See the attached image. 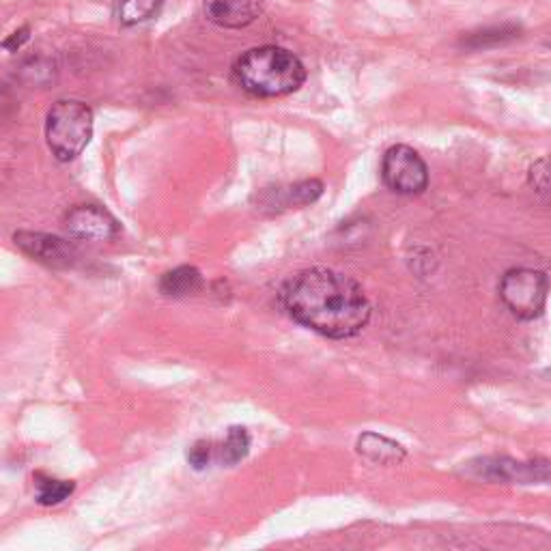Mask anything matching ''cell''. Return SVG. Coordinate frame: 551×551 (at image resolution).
<instances>
[{
    "label": "cell",
    "instance_id": "4",
    "mask_svg": "<svg viewBox=\"0 0 551 551\" xmlns=\"http://www.w3.org/2000/svg\"><path fill=\"white\" fill-rule=\"evenodd\" d=\"M549 282L547 276L530 267H517L508 270L500 282V298L504 306L511 310L517 319H536L547 304Z\"/></svg>",
    "mask_w": 551,
    "mask_h": 551
},
{
    "label": "cell",
    "instance_id": "19",
    "mask_svg": "<svg viewBox=\"0 0 551 551\" xmlns=\"http://www.w3.org/2000/svg\"><path fill=\"white\" fill-rule=\"evenodd\" d=\"M28 39H31V26H22L20 31H16L11 37H7V39L3 41V48H5L7 52H18V50L26 44Z\"/></svg>",
    "mask_w": 551,
    "mask_h": 551
},
{
    "label": "cell",
    "instance_id": "16",
    "mask_svg": "<svg viewBox=\"0 0 551 551\" xmlns=\"http://www.w3.org/2000/svg\"><path fill=\"white\" fill-rule=\"evenodd\" d=\"M321 194H323V183L319 179H306V181H300V183H295V186L287 188L285 201H282V205L285 207L310 205V203H315Z\"/></svg>",
    "mask_w": 551,
    "mask_h": 551
},
{
    "label": "cell",
    "instance_id": "8",
    "mask_svg": "<svg viewBox=\"0 0 551 551\" xmlns=\"http://www.w3.org/2000/svg\"><path fill=\"white\" fill-rule=\"evenodd\" d=\"M480 476L489 480H511V483H551V463L534 461L521 463L513 459H483L480 465H474Z\"/></svg>",
    "mask_w": 551,
    "mask_h": 551
},
{
    "label": "cell",
    "instance_id": "10",
    "mask_svg": "<svg viewBox=\"0 0 551 551\" xmlns=\"http://www.w3.org/2000/svg\"><path fill=\"white\" fill-rule=\"evenodd\" d=\"M358 452L379 465H392L405 459V448L384 435L364 433L358 440Z\"/></svg>",
    "mask_w": 551,
    "mask_h": 551
},
{
    "label": "cell",
    "instance_id": "11",
    "mask_svg": "<svg viewBox=\"0 0 551 551\" xmlns=\"http://www.w3.org/2000/svg\"><path fill=\"white\" fill-rule=\"evenodd\" d=\"M203 287V276L196 267L190 265H181L175 267V270L166 272L160 278V291L168 298H186V295H192Z\"/></svg>",
    "mask_w": 551,
    "mask_h": 551
},
{
    "label": "cell",
    "instance_id": "2",
    "mask_svg": "<svg viewBox=\"0 0 551 551\" xmlns=\"http://www.w3.org/2000/svg\"><path fill=\"white\" fill-rule=\"evenodd\" d=\"M235 76L242 89L257 97H282L298 91L306 80V67L293 52L278 46L252 48L239 56Z\"/></svg>",
    "mask_w": 551,
    "mask_h": 551
},
{
    "label": "cell",
    "instance_id": "12",
    "mask_svg": "<svg viewBox=\"0 0 551 551\" xmlns=\"http://www.w3.org/2000/svg\"><path fill=\"white\" fill-rule=\"evenodd\" d=\"M164 0H121L119 22L123 26H136L160 16Z\"/></svg>",
    "mask_w": 551,
    "mask_h": 551
},
{
    "label": "cell",
    "instance_id": "1",
    "mask_svg": "<svg viewBox=\"0 0 551 551\" xmlns=\"http://www.w3.org/2000/svg\"><path fill=\"white\" fill-rule=\"evenodd\" d=\"M280 300L293 321L336 341L360 334L371 319L369 298L358 282L328 267H310L289 278Z\"/></svg>",
    "mask_w": 551,
    "mask_h": 551
},
{
    "label": "cell",
    "instance_id": "6",
    "mask_svg": "<svg viewBox=\"0 0 551 551\" xmlns=\"http://www.w3.org/2000/svg\"><path fill=\"white\" fill-rule=\"evenodd\" d=\"M65 226L72 237L84 242H106L119 235V222L97 205H78L69 211Z\"/></svg>",
    "mask_w": 551,
    "mask_h": 551
},
{
    "label": "cell",
    "instance_id": "9",
    "mask_svg": "<svg viewBox=\"0 0 551 551\" xmlns=\"http://www.w3.org/2000/svg\"><path fill=\"white\" fill-rule=\"evenodd\" d=\"M265 0H203L205 18L220 28H246L261 18Z\"/></svg>",
    "mask_w": 551,
    "mask_h": 551
},
{
    "label": "cell",
    "instance_id": "3",
    "mask_svg": "<svg viewBox=\"0 0 551 551\" xmlns=\"http://www.w3.org/2000/svg\"><path fill=\"white\" fill-rule=\"evenodd\" d=\"M93 136V110L78 100H59L46 117V143L59 162H72Z\"/></svg>",
    "mask_w": 551,
    "mask_h": 551
},
{
    "label": "cell",
    "instance_id": "17",
    "mask_svg": "<svg viewBox=\"0 0 551 551\" xmlns=\"http://www.w3.org/2000/svg\"><path fill=\"white\" fill-rule=\"evenodd\" d=\"M528 181L539 194H551V158L534 162L528 173Z\"/></svg>",
    "mask_w": 551,
    "mask_h": 551
},
{
    "label": "cell",
    "instance_id": "14",
    "mask_svg": "<svg viewBox=\"0 0 551 551\" xmlns=\"http://www.w3.org/2000/svg\"><path fill=\"white\" fill-rule=\"evenodd\" d=\"M76 485L72 480H56L48 476H37V502L44 506H54L61 504L72 496Z\"/></svg>",
    "mask_w": 551,
    "mask_h": 551
},
{
    "label": "cell",
    "instance_id": "15",
    "mask_svg": "<svg viewBox=\"0 0 551 551\" xmlns=\"http://www.w3.org/2000/svg\"><path fill=\"white\" fill-rule=\"evenodd\" d=\"M519 35V26L515 24H502V26H493V28H485V31H480L472 37H468L463 41V46L468 48H487V46H500L506 44V41H513Z\"/></svg>",
    "mask_w": 551,
    "mask_h": 551
},
{
    "label": "cell",
    "instance_id": "20",
    "mask_svg": "<svg viewBox=\"0 0 551 551\" xmlns=\"http://www.w3.org/2000/svg\"><path fill=\"white\" fill-rule=\"evenodd\" d=\"M547 46H549V48H551V39H547Z\"/></svg>",
    "mask_w": 551,
    "mask_h": 551
},
{
    "label": "cell",
    "instance_id": "5",
    "mask_svg": "<svg viewBox=\"0 0 551 551\" xmlns=\"http://www.w3.org/2000/svg\"><path fill=\"white\" fill-rule=\"evenodd\" d=\"M381 177L384 183L397 194H420L429 186V171L418 151L407 145H394L386 151L381 162Z\"/></svg>",
    "mask_w": 551,
    "mask_h": 551
},
{
    "label": "cell",
    "instance_id": "18",
    "mask_svg": "<svg viewBox=\"0 0 551 551\" xmlns=\"http://www.w3.org/2000/svg\"><path fill=\"white\" fill-rule=\"evenodd\" d=\"M211 459H214V444L211 442H196L188 452V461L194 470H205Z\"/></svg>",
    "mask_w": 551,
    "mask_h": 551
},
{
    "label": "cell",
    "instance_id": "13",
    "mask_svg": "<svg viewBox=\"0 0 551 551\" xmlns=\"http://www.w3.org/2000/svg\"><path fill=\"white\" fill-rule=\"evenodd\" d=\"M250 450V435L244 427H233L229 429V435H226L224 444L220 446L218 452V461L224 465H235L242 461Z\"/></svg>",
    "mask_w": 551,
    "mask_h": 551
},
{
    "label": "cell",
    "instance_id": "7",
    "mask_svg": "<svg viewBox=\"0 0 551 551\" xmlns=\"http://www.w3.org/2000/svg\"><path fill=\"white\" fill-rule=\"evenodd\" d=\"M13 242H16V246L22 248L28 257H33L50 267H72L78 257L74 244H69L56 235L20 231L13 235Z\"/></svg>",
    "mask_w": 551,
    "mask_h": 551
}]
</instances>
